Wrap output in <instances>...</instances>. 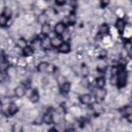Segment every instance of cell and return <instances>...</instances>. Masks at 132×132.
Masks as SVG:
<instances>
[{"label": "cell", "instance_id": "cell-1", "mask_svg": "<svg viewBox=\"0 0 132 132\" xmlns=\"http://www.w3.org/2000/svg\"><path fill=\"white\" fill-rule=\"evenodd\" d=\"M117 84L120 87H124L126 84L127 75L126 72L123 69H119L117 72Z\"/></svg>", "mask_w": 132, "mask_h": 132}, {"label": "cell", "instance_id": "cell-2", "mask_svg": "<svg viewBox=\"0 0 132 132\" xmlns=\"http://www.w3.org/2000/svg\"><path fill=\"white\" fill-rule=\"evenodd\" d=\"M107 95V91L104 89H98V90L96 91L95 93V100L96 102L98 103H101L103 101Z\"/></svg>", "mask_w": 132, "mask_h": 132}, {"label": "cell", "instance_id": "cell-3", "mask_svg": "<svg viewBox=\"0 0 132 132\" xmlns=\"http://www.w3.org/2000/svg\"><path fill=\"white\" fill-rule=\"evenodd\" d=\"M61 36H57L51 38L50 40V43L51 46L54 47L58 48L60 45L63 42V39L61 37Z\"/></svg>", "mask_w": 132, "mask_h": 132}, {"label": "cell", "instance_id": "cell-4", "mask_svg": "<svg viewBox=\"0 0 132 132\" xmlns=\"http://www.w3.org/2000/svg\"><path fill=\"white\" fill-rule=\"evenodd\" d=\"M65 30V25L63 22H58L54 26L55 32L58 36H61Z\"/></svg>", "mask_w": 132, "mask_h": 132}, {"label": "cell", "instance_id": "cell-5", "mask_svg": "<svg viewBox=\"0 0 132 132\" xmlns=\"http://www.w3.org/2000/svg\"><path fill=\"white\" fill-rule=\"evenodd\" d=\"M116 27L118 31V32L120 34H122L124 32L125 27V23L124 21L122 19H118L116 22Z\"/></svg>", "mask_w": 132, "mask_h": 132}, {"label": "cell", "instance_id": "cell-6", "mask_svg": "<svg viewBox=\"0 0 132 132\" xmlns=\"http://www.w3.org/2000/svg\"><path fill=\"white\" fill-rule=\"evenodd\" d=\"M58 51L61 53H68L70 51V45L67 42H63L58 48Z\"/></svg>", "mask_w": 132, "mask_h": 132}, {"label": "cell", "instance_id": "cell-7", "mask_svg": "<svg viewBox=\"0 0 132 132\" xmlns=\"http://www.w3.org/2000/svg\"><path fill=\"white\" fill-rule=\"evenodd\" d=\"M51 32V26L49 24L47 23H44L42 25L41 27V33L43 36H47L50 34Z\"/></svg>", "mask_w": 132, "mask_h": 132}, {"label": "cell", "instance_id": "cell-8", "mask_svg": "<svg viewBox=\"0 0 132 132\" xmlns=\"http://www.w3.org/2000/svg\"><path fill=\"white\" fill-rule=\"evenodd\" d=\"M18 111V106L13 102L11 103L8 107V112L10 115L13 116Z\"/></svg>", "mask_w": 132, "mask_h": 132}, {"label": "cell", "instance_id": "cell-9", "mask_svg": "<svg viewBox=\"0 0 132 132\" xmlns=\"http://www.w3.org/2000/svg\"><path fill=\"white\" fill-rule=\"evenodd\" d=\"M49 64L47 62L43 61L38 65L37 70L40 72H44L47 70Z\"/></svg>", "mask_w": 132, "mask_h": 132}, {"label": "cell", "instance_id": "cell-10", "mask_svg": "<svg viewBox=\"0 0 132 132\" xmlns=\"http://www.w3.org/2000/svg\"><path fill=\"white\" fill-rule=\"evenodd\" d=\"M42 121L46 124H51L53 122V116L50 113H45L42 117Z\"/></svg>", "mask_w": 132, "mask_h": 132}, {"label": "cell", "instance_id": "cell-11", "mask_svg": "<svg viewBox=\"0 0 132 132\" xmlns=\"http://www.w3.org/2000/svg\"><path fill=\"white\" fill-rule=\"evenodd\" d=\"M91 100V96L89 94H85L79 97V101L82 104H87L90 103Z\"/></svg>", "mask_w": 132, "mask_h": 132}, {"label": "cell", "instance_id": "cell-12", "mask_svg": "<svg viewBox=\"0 0 132 132\" xmlns=\"http://www.w3.org/2000/svg\"><path fill=\"white\" fill-rule=\"evenodd\" d=\"M34 53V49L30 46L27 45L23 49V53L25 56H30Z\"/></svg>", "mask_w": 132, "mask_h": 132}, {"label": "cell", "instance_id": "cell-13", "mask_svg": "<svg viewBox=\"0 0 132 132\" xmlns=\"http://www.w3.org/2000/svg\"><path fill=\"white\" fill-rule=\"evenodd\" d=\"M14 93L18 97H22L25 95V92L24 89L22 87L19 86L15 88L14 90Z\"/></svg>", "mask_w": 132, "mask_h": 132}, {"label": "cell", "instance_id": "cell-14", "mask_svg": "<svg viewBox=\"0 0 132 132\" xmlns=\"http://www.w3.org/2000/svg\"><path fill=\"white\" fill-rule=\"evenodd\" d=\"M4 15H5L8 20L11 18L12 11L11 9L9 7H5L3 10V12L2 13Z\"/></svg>", "mask_w": 132, "mask_h": 132}, {"label": "cell", "instance_id": "cell-15", "mask_svg": "<svg viewBox=\"0 0 132 132\" xmlns=\"http://www.w3.org/2000/svg\"><path fill=\"white\" fill-rule=\"evenodd\" d=\"M96 82V85L98 87V89L104 88L106 84V80L104 77H100L97 78Z\"/></svg>", "mask_w": 132, "mask_h": 132}, {"label": "cell", "instance_id": "cell-16", "mask_svg": "<svg viewBox=\"0 0 132 132\" xmlns=\"http://www.w3.org/2000/svg\"><path fill=\"white\" fill-rule=\"evenodd\" d=\"M39 99V96L38 92L37 91H32V92L31 93L29 97L30 101L32 103H35L38 101Z\"/></svg>", "mask_w": 132, "mask_h": 132}, {"label": "cell", "instance_id": "cell-17", "mask_svg": "<svg viewBox=\"0 0 132 132\" xmlns=\"http://www.w3.org/2000/svg\"><path fill=\"white\" fill-rule=\"evenodd\" d=\"M70 83L69 82H65L61 86V91L64 93H68L70 90Z\"/></svg>", "mask_w": 132, "mask_h": 132}, {"label": "cell", "instance_id": "cell-18", "mask_svg": "<svg viewBox=\"0 0 132 132\" xmlns=\"http://www.w3.org/2000/svg\"><path fill=\"white\" fill-rule=\"evenodd\" d=\"M16 44L19 47L22 48V49H23L24 47H25L27 45L26 40L22 38L19 39L18 40Z\"/></svg>", "mask_w": 132, "mask_h": 132}, {"label": "cell", "instance_id": "cell-19", "mask_svg": "<svg viewBox=\"0 0 132 132\" xmlns=\"http://www.w3.org/2000/svg\"><path fill=\"white\" fill-rule=\"evenodd\" d=\"M68 22L70 25H74L76 22V16L74 13H71L68 18Z\"/></svg>", "mask_w": 132, "mask_h": 132}, {"label": "cell", "instance_id": "cell-20", "mask_svg": "<svg viewBox=\"0 0 132 132\" xmlns=\"http://www.w3.org/2000/svg\"><path fill=\"white\" fill-rule=\"evenodd\" d=\"M81 73L82 74V76L84 77H86L88 75L89 71L88 68L86 65H83L81 67Z\"/></svg>", "mask_w": 132, "mask_h": 132}, {"label": "cell", "instance_id": "cell-21", "mask_svg": "<svg viewBox=\"0 0 132 132\" xmlns=\"http://www.w3.org/2000/svg\"><path fill=\"white\" fill-rule=\"evenodd\" d=\"M8 19L3 14H1L0 17V25L1 27H4L6 25Z\"/></svg>", "mask_w": 132, "mask_h": 132}, {"label": "cell", "instance_id": "cell-22", "mask_svg": "<svg viewBox=\"0 0 132 132\" xmlns=\"http://www.w3.org/2000/svg\"><path fill=\"white\" fill-rule=\"evenodd\" d=\"M99 31L101 34H106L108 32V27L106 24H103L100 28Z\"/></svg>", "mask_w": 132, "mask_h": 132}, {"label": "cell", "instance_id": "cell-23", "mask_svg": "<svg viewBox=\"0 0 132 132\" xmlns=\"http://www.w3.org/2000/svg\"><path fill=\"white\" fill-rule=\"evenodd\" d=\"M125 48L127 51L128 54L131 55V44L130 42H127L125 44Z\"/></svg>", "mask_w": 132, "mask_h": 132}, {"label": "cell", "instance_id": "cell-24", "mask_svg": "<svg viewBox=\"0 0 132 132\" xmlns=\"http://www.w3.org/2000/svg\"><path fill=\"white\" fill-rule=\"evenodd\" d=\"M22 127L20 125H19V124L16 123L15 124L14 126H13V131H15V132H20L22 131Z\"/></svg>", "mask_w": 132, "mask_h": 132}, {"label": "cell", "instance_id": "cell-25", "mask_svg": "<svg viewBox=\"0 0 132 132\" xmlns=\"http://www.w3.org/2000/svg\"><path fill=\"white\" fill-rule=\"evenodd\" d=\"M110 83L112 85H116L117 84V74L116 75H113L110 78Z\"/></svg>", "mask_w": 132, "mask_h": 132}, {"label": "cell", "instance_id": "cell-26", "mask_svg": "<svg viewBox=\"0 0 132 132\" xmlns=\"http://www.w3.org/2000/svg\"><path fill=\"white\" fill-rule=\"evenodd\" d=\"M124 113L126 116L131 114L132 109H131V106H127V107H125L124 109Z\"/></svg>", "mask_w": 132, "mask_h": 132}, {"label": "cell", "instance_id": "cell-27", "mask_svg": "<svg viewBox=\"0 0 132 132\" xmlns=\"http://www.w3.org/2000/svg\"><path fill=\"white\" fill-rule=\"evenodd\" d=\"M56 3L58 5H62L63 4H65V1H60V0H58V1H56Z\"/></svg>", "mask_w": 132, "mask_h": 132}, {"label": "cell", "instance_id": "cell-28", "mask_svg": "<svg viewBox=\"0 0 132 132\" xmlns=\"http://www.w3.org/2000/svg\"><path fill=\"white\" fill-rule=\"evenodd\" d=\"M126 118H127V119L129 123H131V121H132V117H131V114H129V115L126 116Z\"/></svg>", "mask_w": 132, "mask_h": 132}, {"label": "cell", "instance_id": "cell-29", "mask_svg": "<svg viewBox=\"0 0 132 132\" xmlns=\"http://www.w3.org/2000/svg\"><path fill=\"white\" fill-rule=\"evenodd\" d=\"M49 131H57L58 130H57V129H55V128H51V129H50V130H49Z\"/></svg>", "mask_w": 132, "mask_h": 132}]
</instances>
